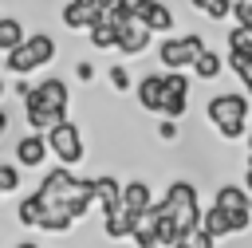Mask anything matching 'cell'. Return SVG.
I'll use <instances>...</instances> for the list:
<instances>
[{
    "label": "cell",
    "mask_w": 252,
    "mask_h": 248,
    "mask_svg": "<svg viewBox=\"0 0 252 248\" xmlns=\"http://www.w3.org/2000/svg\"><path fill=\"white\" fill-rule=\"evenodd\" d=\"M205 118L220 142H244L252 122V94L248 91H217L205 102Z\"/></svg>",
    "instance_id": "obj_1"
},
{
    "label": "cell",
    "mask_w": 252,
    "mask_h": 248,
    "mask_svg": "<svg viewBox=\"0 0 252 248\" xmlns=\"http://www.w3.org/2000/svg\"><path fill=\"white\" fill-rule=\"evenodd\" d=\"M158 209H161V213H169V217L181 224V232H185V228H197V224L205 220L201 193H197V185H193V181H185V177H177V181H169V185H165V193L158 197Z\"/></svg>",
    "instance_id": "obj_2"
},
{
    "label": "cell",
    "mask_w": 252,
    "mask_h": 248,
    "mask_svg": "<svg viewBox=\"0 0 252 248\" xmlns=\"http://www.w3.org/2000/svg\"><path fill=\"white\" fill-rule=\"evenodd\" d=\"M51 59H55V39H51V31H32L16 51L4 55V71H8V75H32V71H43Z\"/></svg>",
    "instance_id": "obj_3"
},
{
    "label": "cell",
    "mask_w": 252,
    "mask_h": 248,
    "mask_svg": "<svg viewBox=\"0 0 252 248\" xmlns=\"http://www.w3.org/2000/svg\"><path fill=\"white\" fill-rule=\"evenodd\" d=\"M205 47H209V43H205V35H201V31L161 35V39H158V67H165V71H189Z\"/></svg>",
    "instance_id": "obj_4"
},
{
    "label": "cell",
    "mask_w": 252,
    "mask_h": 248,
    "mask_svg": "<svg viewBox=\"0 0 252 248\" xmlns=\"http://www.w3.org/2000/svg\"><path fill=\"white\" fill-rule=\"evenodd\" d=\"M47 142H51V157H55L59 165H71V169L83 165V157H87V138H83L79 122L63 118L59 126L47 130Z\"/></svg>",
    "instance_id": "obj_5"
},
{
    "label": "cell",
    "mask_w": 252,
    "mask_h": 248,
    "mask_svg": "<svg viewBox=\"0 0 252 248\" xmlns=\"http://www.w3.org/2000/svg\"><path fill=\"white\" fill-rule=\"evenodd\" d=\"M106 4H98V0H67L63 8H59V24L67 28V31H91L98 20H106Z\"/></svg>",
    "instance_id": "obj_6"
},
{
    "label": "cell",
    "mask_w": 252,
    "mask_h": 248,
    "mask_svg": "<svg viewBox=\"0 0 252 248\" xmlns=\"http://www.w3.org/2000/svg\"><path fill=\"white\" fill-rule=\"evenodd\" d=\"M47 157H51V142L39 130H28V134H20L12 142V161H20L24 169H43Z\"/></svg>",
    "instance_id": "obj_7"
},
{
    "label": "cell",
    "mask_w": 252,
    "mask_h": 248,
    "mask_svg": "<svg viewBox=\"0 0 252 248\" xmlns=\"http://www.w3.org/2000/svg\"><path fill=\"white\" fill-rule=\"evenodd\" d=\"M154 47V31L142 20H122L118 24V55L122 59H138Z\"/></svg>",
    "instance_id": "obj_8"
},
{
    "label": "cell",
    "mask_w": 252,
    "mask_h": 248,
    "mask_svg": "<svg viewBox=\"0 0 252 248\" xmlns=\"http://www.w3.org/2000/svg\"><path fill=\"white\" fill-rule=\"evenodd\" d=\"M134 94H138V106H142L146 114H158V118H161V106H165V94H169V87H165V67H161V71H146V75L138 79Z\"/></svg>",
    "instance_id": "obj_9"
},
{
    "label": "cell",
    "mask_w": 252,
    "mask_h": 248,
    "mask_svg": "<svg viewBox=\"0 0 252 248\" xmlns=\"http://www.w3.org/2000/svg\"><path fill=\"white\" fill-rule=\"evenodd\" d=\"M20 102H24L20 110H24V122H28V130H39V134H47L51 126H59V122L67 118L63 110H55V106H47V102H43V98H39L35 91H32L28 98H20Z\"/></svg>",
    "instance_id": "obj_10"
},
{
    "label": "cell",
    "mask_w": 252,
    "mask_h": 248,
    "mask_svg": "<svg viewBox=\"0 0 252 248\" xmlns=\"http://www.w3.org/2000/svg\"><path fill=\"white\" fill-rule=\"evenodd\" d=\"M122 181L114 177V173H98L94 177V213L98 217H110V213H118L122 209Z\"/></svg>",
    "instance_id": "obj_11"
},
{
    "label": "cell",
    "mask_w": 252,
    "mask_h": 248,
    "mask_svg": "<svg viewBox=\"0 0 252 248\" xmlns=\"http://www.w3.org/2000/svg\"><path fill=\"white\" fill-rule=\"evenodd\" d=\"M154 205H158V197H154V185H150L146 177H130V181H126V189H122V209L146 220V213H150Z\"/></svg>",
    "instance_id": "obj_12"
},
{
    "label": "cell",
    "mask_w": 252,
    "mask_h": 248,
    "mask_svg": "<svg viewBox=\"0 0 252 248\" xmlns=\"http://www.w3.org/2000/svg\"><path fill=\"white\" fill-rule=\"evenodd\" d=\"M35 94L47 102V106H55V110H71V87H67V79L63 75H43L39 83H35Z\"/></svg>",
    "instance_id": "obj_13"
},
{
    "label": "cell",
    "mask_w": 252,
    "mask_h": 248,
    "mask_svg": "<svg viewBox=\"0 0 252 248\" xmlns=\"http://www.w3.org/2000/svg\"><path fill=\"white\" fill-rule=\"evenodd\" d=\"M224 67H228V55H220L217 47H205V51L197 55V63L189 67V75H193L197 83H217V79L224 75Z\"/></svg>",
    "instance_id": "obj_14"
},
{
    "label": "cell",
    "mask_w": 252,
    "mask_h": 248,
    "mask_svg": "<svg viewBox=\"0 0 252 248\" xmlns=\"http://www.w3.org/2000/svg\"><path fill=\"white\" fill-rule=\"evenodd\" d=\"M213 201L220 205V209H228V213H240V209H252V189L240 181H220L217 189H213Z\"/></svg>",
    "instance_id": "obj_15"
},
{
    "label": "cell",
    "mask_w": 252,
    "mask_h": 248,
    "mask_svg": "<svg viewBox=\"0 0 252 248\" xmlns=\"http://www.w3.org/2000/svg\"><path fill=\"white\" fill-rule=\"evenodd\" d=\"M138 20H142L154 35H173V20H177V16H173V8H169L165 0H150Z\"/></svg>",
    "instance_id": "obj_16"
},
{
    "label": "cell",
    "mask_w": 252,
    "mask_h": 248,
    "mask_svg": "<svg viewBox=\"0 0 252 248\" xmlns=\"http://www.w3.org/2000/svg\"><path fill=\"white\" fill-rule=\"evenodd\" d=\"M138 224H142V217H134V213H126V209L102 217V232H106V240H134Z\"/></svg>",
    "instance_id": "obj_17"
},
{
    "label": "cell",
    "mask_w": 252,
    "mask_h": 248,
    "mask_svg": "<svg viewBox=\"0 0 252 248\" xmlns=\"http://www.w3.org/2000/svg\"><path fill=\"white\" fill-rule=\"evenodd\" d=\"M43 213H47V201L39 197V193H24L20 201H16V220L24 224V228H39V220H43Z\"/></svg>",
    "instance_id": "obj_18"
},
{
    "label": "cell",
    "mask_w": 252,
    "mask_h": 248,
    "mask_svg": "<svg viewBox=\"0 0 252 248\" xmlns=\"http://www.w3.org/2000/svg\"><path fill=\"white\" fill-rule=\"evenodd\" d=\"M201 228H205L209 236H217V240H228V236H236V232H232V213H228V209H220L217 201L205 209V220H201Z\"/></svg>",
    "instance_id": "obj_19"
},
{
    "label": "cell",
    "mask_w": 252,
    "mask_h": 248,
    "mask_svg": "<svg viewBox=\"0 0 252 248\" xmlns=\"http://www.w3.org/2000/svg\"><path fill=\"white\" fill-rule=\"evenodd\" d=\"M87 39L94 51H118V20H110V12H106V20H98L87 31Z\"/></svg>",
    "instance_id": "obj_20"
},
{
    "label": "cell",
    "mask_w": 252,
    "mask_h": 248,
    "mask_svg": "<svg viewBox=\"0 0 252 248\" xmlns=\"http://www.w3.org/2000/svg\"><path fill=\"white\" fill-rule=\"evenodd\" d=\"M75 224H79V220H75L67 209H47L35 232H47V236H71V232H75Z\"/></svg>",
    "instance_id": "obj_21"
},
{
    "label": "cell",
    "mask_w": 252,
    "mask_h": 248,
    "mask_svg": "<svg viewBox=\"0 0 252 248\" xmlns=\"http://www.w3.org/2000/svg\"><path fill=\"white\" fill-rule=\"evenodd\" d=\"M24 39H28L24 24H20L16 16H0V51L8 55V51H16V47H20Z\"/></svg>",
    "instance_id": "obj_22"
},
{
    "label": "cell",
    "mask_w": 252,
    "mask_h": 248,
    "mask_svg": "<svg viewBox=\"0 0 252 248\" xmlns=\"http://www.w3.org/2000/svg\"><path fill=\"white\" fill-rule=\"evenodd\" d=\"M189 8L193 12H201L205 20H232V12H236V0H189Z\"/></svg>",
    "instance_id": "obj_23"
},
{
    "label": "cell",
    "mask_w": 252,
    "mask_h": 248,
    "mask_svg": "<svg viewBox=\"0 0 252 248\" xmlns=\"http://www.w3.org/2000/svg\"><path fill=\"white\" fill-rule=\"evenodd\" d=\"M106 83H110V91H114V94H126V91H134V87H138L126 63H110V67H106Z\"/></svg>",
    "instance_id": "obj_24"
},
{
    "label": "cell",
    "mask_w": 252,
    "mask_h": 248,
    "mask_svg": "<svg viewBox=\"0 0 252 248\" xmlns=\"http://www.w3.org/2000/svg\"><path fill=\"white\" fill-rule=\"evenodd\" d=\"M228 51H240V55H252V24H232L228 35H224Z\"/></svg>",
    "instance_id": "obj_25"
},
{
    "label": "cell",
    "mask_w": 252,
    "mask_h": 248,
    "mask_svg": "<svg viewBox=\"0 0 252 248\" xmlns=\"http://www.w3.org/2000/svg\"><path fill=\"white\" fill-rule=\"evenodd\" d=\"M173 248H217V236H209V232L197 224V228H185L181 240H177Z\"/></svg>",
    "instance_id": "obj_26"
},
{
    "label": "cell",
    "mask_w": 252,
    "mask_h": 248,
    "mask_svg": "<svg viewBox=\"0 0 252 248\" xmlns=\"http://www.w3.org/2000/svg\"><path fill=\"white\" fill-rule=\"evenodd\" d=\"M20 161H0V193L4 197H12L16 189H20Z\"/></svg>",
    "instance_id": "obj_27"
},
{
    "label": "cell",
    "mask_w": 252,
    "mask_h": 248,
    "mask_svg": "<svg viewBox=\"0 0 252 248\" xmlns=\"http://www.w3.org/2000/svg\"><path fill=\"white\" fill-rule=\"evenodd\" d=\"M146 4L150 0H114V8H110V20H138L142 12H146Z\"/></svg>",
    "instance_id": "obj_28"
},
{
    "label": "cell",
    "mask_w": 252,
    "mask_h": 248,
    "mask_svg": "<svg viewBox=\"0 0 252 248\" xmlns=\"http://www.w3.org/2000/svg\"><path fill=\"white\" fill-rule=\"evenodd\" d=\"M134 248H161V236H158V228H154L150 220L138 224V232H134Z\"/></svg>",
    "instance_id": "obj_29"
},
{
    "label": "cell",
    "mask_w": 252,
    "mask_h": 248,
    "mask_svg": "<svg viewBox=\"0 0 252 248\" xmlns=\"http://www.w3.org/2000/svg\"><path fill=\"white\" fill-rule=\"evenodd\" d=\"M158 142H177V118H158Z\"/></svg>",
    "instance_id": "obj_30"
},
{
    "label": "cell",
    "mask_w": 252,
    "mask_h": 248,
    "mask_svg": "<svg viewBox=\"0 0 252 248\" xmlns=\"http://www.w3.org/2000/svg\"><path fill=\"white\" fill-rule=\"evenodd\" d=\"M75 79H79V83H94V63H91V59H79V63H75Z\"/></svg>",
    "instance_id": "obj_31"
},
{
    "label": "cell",
    "mask_w": 252,
    "mask_h": 248,
    "mask_svg": "<svg viewBox=\"0 0 252 248\" xmlns=\"http://www.w3.org/2000/svg\"><path fill=\"white\" fill-rule=\"evenodd\" d=\"M232 20H236V24H252V0H236Z\"/></svg>",
    "instance_id": "obj_32"
},
{
    "label": "cell",
    "mask_w": 252,
    "mask_h": 248,
    "mask_svg": "<svg viewBox=\"0 0 252 248\" xmlns=\"http://www.w3.org/2000/svg\"><path fill=\"white\" fill-rule=\"evenodd\" d=\"M244 185L252 189V161H244Z\"/></svg>",
    "instance_id": "obj_33"
},
{
    "label": "cell",
    "mask_w": 252,
    "mask_h": 248,
    "mask_svg": "<svg viewBox=\"0 0 252 248\" xmlns=\"http://www.w3.org/2000/svg\"><path fill=\"white\" fill-rule=\"evenodd\" d=\"M244 157L252 161V130H248V138H244Z\"/></svg>",
    "instance_id": "obj_34"
},
{
    "label": "cell",
    "mask_w": 252,
    "mask_h": 248,
    "mask_svg": "<svg viewBox=\"0 0 252 248\" xmlns=\"http://www.w3.org/2000/svg\"><path fill=\"white\" fill-rule=\"evenodd\" d=\"M12 248H43V244H35V240H20V244H12Z\"/></svg>",
    "instance_id": "obj_35"
},
{
    "label": "cell",
    "mask_w": 252,
    "mask_h": 248,
    "mask_svg": "<svg viewBox=\"0 0 252 248\" xmlns=\"http://www.w3.org/2000/svg\"><path fill=\"white\" fill-rule=\"evenodd\" d=\"M98 4H106V8H114V0H98Z\"/></svg>",
    "instance_id": "obj_36"
}]
</instances>
